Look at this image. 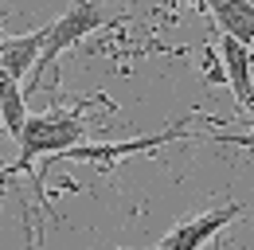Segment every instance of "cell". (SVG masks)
Wrapping results in <instances>:
<instances>
[{
	"label": "cell",
	"instance_id": "obj_8",
	"mask_svg": "<svg viewBox=\"0 0 254 250\" xmlns=\"http://www.w3.org/2000/svg\"><path fill=\"white\" fill-rule=\"evenodd\" d=\"M28 114H32V110H28V94H24V86L0 74V129L12 133V137H20Z\"/></svg>",
	"mask_w": 254,
	"mask_h": 250
},
{
	"label": "cell",
	"instance_id": "obj_2",
	"mask_svg": "<svg viewBox=\"0 0 254 250\" xmlns=\"http://www.w3.org/2000/svg\"><path fill=\"white\" fill-rule=\"evenodd\" d=\"M102 24H106V0H70V8H66L63 16H59L55 24H47V28H43L39 66L32 70L28 86H35V82L43 78V70H51L55 59H59L63 51H70L74 43H82L86 35H94ZM28 86H24V90H28Z\"/></svg>",
	"mask_w": 254,
	"mask_h": 250
},
{
	"label": "cell",
	"instance_id": "obj_7",
	"mask_svg": "<svg viewBox=\"0 0 254 250\" xmlns=\"http://www.w3.org/2000/svg\"><path fill=\"white\" fill-rule=\"evenodd\" d=\"M199 8H207L219 35H231L247 47L254 43V0H203Z\"/></svg>",
	"mask_w": 254,
	"mask_h": 250
},
{
	"label": "cell",
	"instance_id": "obj_5",
	"mask_svg": "<svg viewBox=\"0 0 254 250\" xmlns=\"http://www.w3.org/2000/svg\"><path fill=\"white\" fill-rule=\"evenodd\" d=\"M219 59H223V78L235 90V102L243 110H251L254 106V47L231 39V35H219Z\"/></svg>",
	"mask_w": 254,
	"mask_h": 250
},
{
	"label": "cell",
	"instance_id": "obj_4",
	"mask_svg": "<svg viewBox=\"0 0 254 250\" xmlns=\"http://www.w3.org/2000/svg\"><path fill=\"white\" fill-rule=\"evenodd\" d=\"M239 215H243V203H223V207H211L203 215H188V219H180L153 250H203L223 227H231Z\"/></svg>",
	"mask_w": 254,
	"mask_h": 250
},
{
	"label": "cell",
	"instance_id": "obj_3",
	"mask_svg": "<svg viewBox=\"0 0 254 250\" xmlns=\"http://www.w3.org/2000/svg\"><path fill=\"white\" fill-rule=\"evenodd\" d=\"M184 137H195L188 125H176V129H164V133H149V137H133V141H86V145H74L66 149L63 156H55L51 164L59 160H74V164H114V160H126V156L137 153H157L172 141H184Z\"/></svg>",
	"mask_w": 254,
	"mask_h": 250
},
{
	"label": "cell",
	"instance_id": "obj_1",
	"mask_svg": "<svg viewBox=\"0 0 254 250\" xmlns=\"http://www.w3.org/2000/svg\"><path fill=\"white\" fill-rule=\"evenodd\" d=\"M90 141V125L82 118V106H55V110H43V114H28V122L16 137V164L8 172H28L35 160L43 156L39 172H35V191L43 199V180H47V168L55 156H63L74 145H86Z\"/></svg>",
	"mask_w": 254,
	"mask_h": 250
},
{
	"label": "cell",
	"instance_id": "obj_6",
	"mask_svg": "<svg viewBox=\"0 0 254 250\" xmlns=\"http://www.w3.org/2000/svg\"><path fill=\"white\" fill-rule=\"evenodd\" d=\"M39 51H43V28L32 35H0V74L28 86L32 70L39 66Z\"/></svg>",
	"mask_w": 254,
	"mask_h": 250
}]
</instances>
